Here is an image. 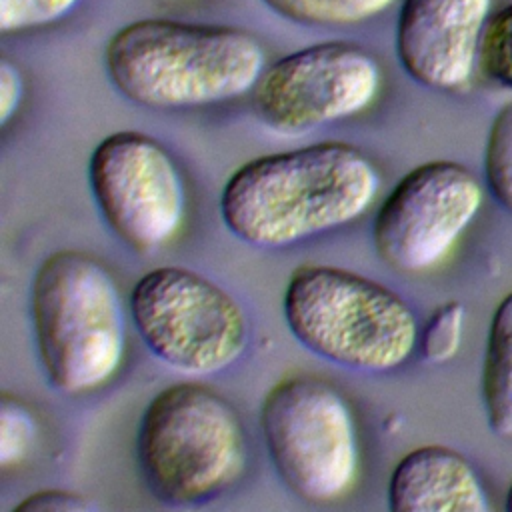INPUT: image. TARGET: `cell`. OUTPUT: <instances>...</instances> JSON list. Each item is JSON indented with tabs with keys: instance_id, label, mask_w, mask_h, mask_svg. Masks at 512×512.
<instances>
[{
	"instance_id": "obj_9",
	"label": "cell",
	"mask_w": 512,
	"mask_h": 512,
	"mask_svg": "<svg viewBox=\"0 0 512 512\" xmlns=\"http://www.w3.org/2000/svg\"><path fill=\"white\" fill-rule=\"evenodd\" d=\"M380 86L382 70L368 50L322 42L266 66L252 88V108L274 132L304 134L370 108Z\"/></svg>"
},
{
	"instance_id": "obj_10",
	"label": "cell",
	"mask_w": 512,
	"mask_h": 512,
	"mask_svg": "<svg viewBox=\"0 0 512 512\" xmlns=\"http://www.w3.org/2000/svg\"><path fill=\"white\" fill-rule=\"evenodd\" d=\"M482 204L478 178L462 164L434 160L416 166L380 204L372 242L390 268L420 274L438 266Z\"/></svg>"
},
{
	"instance_id": "obj_14",
	"label": "cell",
	"mask_w": 512,
	"mask_h": 512,
	"mask_svg": "<svg viewBox=\"0 0 512 512\" xmlns=\"http://www.w3.org/2000/svg\"><path fill=\"white\" fill-rule=\"evenodd\" d=\"M264 4L298 24L346 26L382 14L394 0H264Z\"/></svg>"
},
{
	"instance_id": "obj_4",
	"label": "cell",
	"mask_w": 512,
	"mask_h": 512,
	"mask_svg": "<svg viewBox=\"0 0 512 512\" xmlns=\"http://www.w3.org/2000/svg\"><path fill=\"white\" fill-rule=\"evenodd\" d=\"M284 320L312 354L362 372H388L414 352L420 330L408 302L352 270L304 264L284 290Z\"/></svg>"
},
{
	"instance_id": "obj_13",
	"label": "cell",
	"mask_w": 512,
	"mask_h": 512,
	"mask_svg": "<svg viewBox=\"0 0 512 512\" xmlns=\"http://www.w3.org/2000/svg\"><path fill=\"white\" fill-rule=\"evenodd\" d=\"M482 402L496 436H512V292L494 310L482 364Z\"/></svg>"
},
{
	"instance_id": "obj_8",
	"label": "cell",
	"mask_w": 512,
	"mask_h": 512,
	"mask_svg": "<svg viewBox=\"0 0 512 512\" xmlns=\"http://www.w3.org/2000/svg\"><path fill=\"white\" fill-rule=\"evenodd\" d=\"M96 206L116 238L138 254L170 244L186 216V188L172 154L142 132H114L88 162Z\"/></svg>"
},
{
	"instance_id": "obj_11",
	"label": "cell",
	"mask_w": 512,
	"mask_h": 512,
	"mask_svg": "<svg viewBox=\"0 0 512 512\" xmlns=\"http://www.w3.org/2000/svg\"><path fill=\"white\" fill-rule=\"evenodd\" d=\"M492 0H402L396 54L412 80L434 90L464 86L478 62Z\"/></svg>"
},
{
	"instance_id": "obj_17",
	"label": "cell",
	"mask_w": 512,
	"mask_h": 512,
	"mask_svg": "<svg viewBox=\"0 0 512 512\" xmlns=\"http://www.w3.org/2000/svg\"><path fill=\"white\" fill-rule=\"evenodd\" d=\"M466 310L462 302L450 300L438 306L420 332V354L430 364H444L456 356L462 344Z\"/></svg>"
},
{
	"instance_id": "obj_1",
	"label": "cell",
	"mask_w": 512,
	"mask_h": 512,
	"mask_svg": "<svg viewBox=\"0 0 512 512\" xmlns=\"http://www.w3.org/2000/svg\"><path fill=\"white\" fill-rule=\"evenodd\" d=\"M378 190L380 172L360 148L318 142L234 170L220 194V216L238 240L282 248L358 220Z\"/></svg>"
},
{
	"instance_id": "obj_21",
	"label": "cell",
	"mask_w": 512,
	"mask_h": 512,
	"mask_svg": "<svg viewBox=\"0 0 512 512\" xmlns=\"http://www.w3.org/2000/svg\"><path fill=\"white\" fill-rule=\"evenodd\" d=\"M24 94V80L16 64L8 58L0 60V124L6 126L16 114Z\"/></svg>"
},
{
	"instance_id": "obj_20",
	"label": "cell",
	"mask_w": 512,
	"mask_h": 512,
	"mask_svg": "<svg viewBox=\"0 0 512 512\" xmlns=\"http://www.w3.org/2000/svg\"><path fill=\"white\" fill-rule=\"evenodd\" d=\"M98 510V504L92 502L88 496L60 490V488H48L38 490L34 494H28L22 502L14 506V512H94Z\"/></svg>"
},
{
	"instance_id": "obj_16",
	"label": "cell",
	"mask_w": 512,
	"mask_h": 512,
	"mask_svg": "<svg viewBox=\"0 0 512 512\" xmlns=\"http://www.w3.org/2000/svg\"><path fill=\"white\" fill-rule=\"evenodd\" d=\"M478 64L488 80L512 90V4L488 18L480 40Z\"/></svg>"
},
{
	"instance_id": "obj_2",
	"label": "cell",
	"mask_w": 512,
	"mask_h": 512,
	"mask_svg": "<svg viewBox=\"0 0 512 512\" xmlns=\"http://www.w3.org/2000/svg\"><path fill=\"white\" fill-rule=\"evenodd\" d=\"M104 64L114 88L130 102L174 110L252 92L266 54L240 28L146 18L110 38Z\"/></svg>"
},
{
	"instance_id": "obj_15",
	"label": "cell",
	"mask_w": 512,
	"mask_h": 512,
	"mask_svg": "<svg viewBox=\"0 0 512 512\" xmlns=\"http://www.w3.org/2000/svg\"><path fill=\"white\" fill-rule=\"evenodd\" d=\"M484 174L496 202L512 212V102L502 106L490 126Z\"/></svg>"
},
{
	"instance_id": "obj_12",
	"label": "cell",
	"mask_w": 512,
	"mask_h": 512,
	"mask_svg": "<svg viewBox=\"0 0 512 512\" xmlns=\"http://www.w3.org/2000/svg\"><path fill=\"white\" fill-rule=\"evenodd\" d=\"M392 512H486L488 498L472 464L448 446L404 454L388 480Z\"/></svg>"
},
{
	"instance_id": "obj_19",
	"label": "cell",
	"mask_w": 512,
	"mask_h": 512,
	"mask_svg": "<svg viewBox=\"0 0 512 512\" xmlns=\"http://www.w3.org/2000/svg\"><path fill=\"white\" fill-rule=\"evenodd\" d=\"M78 0H0V30L4 34L40 28L64 18Z\"/></svg>"
},
{
	"instance_id": "obj_7",
	"label": "cell",
	"mask_w": 512,
	"mask_h": 512,
	"mask_svg": "<svg viewBox=\"0 0 512 512\" xmlns=\"http://www.w3.org/2000/svg\"><path fill=\"white\" fill-rule=\"evenodd\" d=\"M128 308L150 354L182 374L222 372L248 342L240 304L190 268L158 266L144 272L132 286Z\"/></svg>"
},
{
	"instance_id": "obj_18",
	"label": "cell",
	"mask_w": 512,
	"mask_h": 512,
	"mask_svg": "<svg viewBox=\"0 0 512 512\" xmlns=\"http://www.w3.org/2000/svg\"><path fill=\"white\" fill-rule=\"evenodd\" d=\"M38 436V422L30 408L16 396L2 394L0 400V466L22 462Z\"/></svg>"
},
{
	"instance_id": "obj_6",
	"label": "cell",
	"mask_w": 512,
	"mask_h": 512,
	"mask_svg": "<svg viewBox=\"0 0 512 512\" xmlns=\"http://www.w3.org/2000/svg\"><path fill=\"white\" fill-rule=\"evenodd\" d=\"M262 436L282 484L300 500L344 498L360 472V446L346 398L316 376L276 382L260 408Z\"/></svg>"
},
{
	"instance_id": "obj_5",
	"label": "cell",
	"mask_w": 512,
	"mask_h": 512,
	"mask_svg": "<svg viewBox=\"0 0 512 512\" xmlns=\"http://www.w3.org/2000/svg\"><path fill=\"white\" fill-rule=\"evenodd\" d=\"M136 458L150 492L170 506L216 498L246 468V436L232 404L208 386L180 382L142 412Z\"/></svg>"
},
{
	"instance_id": "obj_22",
	"label": "cell",
	"mask_w": 512,
	"mask_h": 512,
	"mask_svg": "<svg viewBox=\"0 0 512 512\" xmlns=\"http://www.w3.org/2000/svg\"><path fill=\"white\" fill-rule=\"evenodd\" d=\"M506 510L512 512V484H510V488L506 492Z\"/></svg>"
},
{
	"instance_id": "obj_3",
	"label": "cell",
	"mask_w": 512,
	"mask_h": 512,
	"mask_svg": "<svg viewBox=\"0 0 512 512\" xmlns=\"http://www.w3.org/2000/svg\"><path fill=\"white\" fill-rule=\"evenodd\" d=\"M30 316L48 384L68 396L106 386L126 356L124 300L110 270L80 250L44 258L30 286Z\"/></svg>"
}]
</instances>
